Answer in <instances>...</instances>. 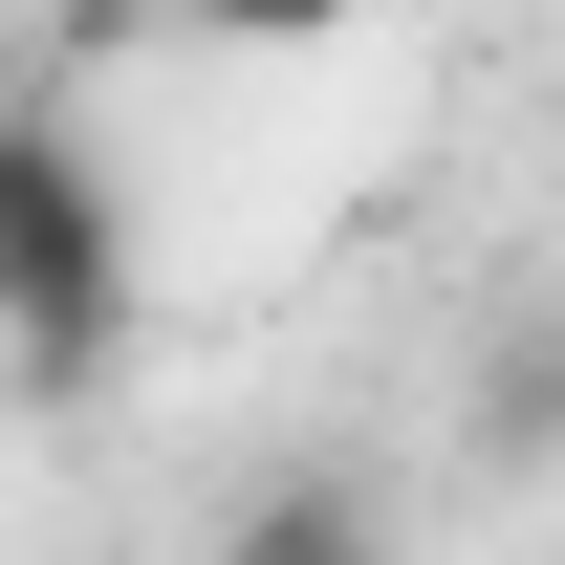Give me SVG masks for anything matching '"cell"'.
Wrapping results in <instances>:
<instances>
[{
	"mask_svg": "<svg viewBox=\"0 0 565 565\" xmlns=\"http://www.w3.org/2000/svg\"><path fill=\"white\" fill-rule=\"evenodd\" d=\"M109 349H131V196L66 109H0V370L87 392Z\"/></svg>",
	"mask_w": 565,
	"mask_h": 565,
	"instance_id": "cell-1",
	"label": "cell"
},
{
	"mask_svg": "<svg viewBox=\"0 0 565 565\" xmlns=\"http://www.w3.org/2000/svg\"><path fill=\"white\" fill-rule=\"evenodd\" d=\"M174 22H196V44H349L370 0H174Z\"/></svg>",
	"mask_w": 565,
	"mask_h": 565,
	"instance_id": "cell-2",
	"label": "cell"
}]
</instances>
